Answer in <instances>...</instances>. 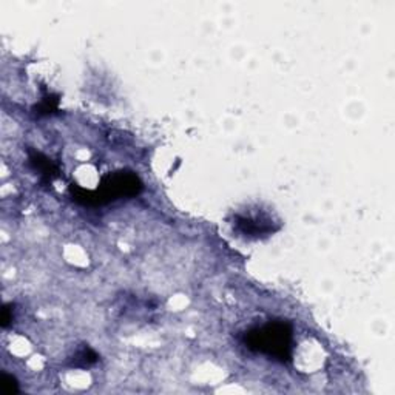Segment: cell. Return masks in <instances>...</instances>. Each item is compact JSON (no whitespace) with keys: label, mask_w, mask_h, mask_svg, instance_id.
<instances>
[{"label":"cell","mask_w":395,"mask_h":395,"mask_svg":"<svg viewBox=\"0 0 395 395\" xmlns=\"http://www.w3.org/2000/svg\"><path fill=\"white\" fill-rule=\"evenodd\" d=\"M2 387H3V391L6 394H12V392H16L17 391V383H16V380L10 377V375H5V378H3V383H2Z\"/></svg>","instance_id":"obj_2"},{"label":"cell","mask_w":395,"mask_h":395,"mask_svg":"<svg viewBox=\"0 0 395 395\" xmlns=\"http://www.w3.org/2000/svg\"><path fill=\"white\" fill-rule=\"evenodd\" d=\"M248 345L259 352L288 359L290 352V329L284 323H269L248 334Z\"/></svg>","instance_id":"obj_1"}]
</instances>
